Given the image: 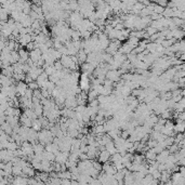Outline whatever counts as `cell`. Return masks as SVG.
Returning <instances> with one entry per match:
<instances>
[{"label":"cell","mask_w":185,"mask_h":185,"mask_svg":"<svg viewBox=\"0 0 185 185\" xmlns=\"http://www.w3.org/2000/svg\"><path fill=\"white\" fill-rule=\"evenodd\" d=\"M15 88H16V94L22 96V95H24V93H25L26 89H27L28 87H27V83H26L25 81L21 80V81H18V83L15 85Z\"/></svg>","instance_id":"cell-1"},{"label":"cell","mask_w":185,"mask_h":185,"mask_svg":"<svg viewBox=\"0 0 185 185\" xmlns=\"http://www.w3.org/2000/svg\"><path fill=\"white\" fill-rule=\"evenodd\" d=\"M97 157H99V161H100L101 164H104V162H106V161L109 160L110 154L108 153L106 150H100Z\"/></svg>","instance_id":"cell-2"},{"label":"cell","mask_w":185,"mask_h":185,"mask_svg":"<svg viewBox=\"0 0 185 185\" xmlns=\"http://www.w3.org/2000/svg\"><path fill=\"white\" fill-rule=\"evenodd\" d=\"M76 57H77V60H78L79 64H82V63H85V60H87V53H85L82 49H80V50L77 52V54H76Z\"/></svg>","instance_id":"cell-3"},{"label":"cell","mask_w":185,"mask_h":185,"mask_svg":"<svg viewBox=\"0 0 185 185\" xmlns=\"http://www.w3.org/2000/svg\"><path fill=\"white\" fill-rule=\"evenodd\" d=\"M32 128L37 132L40 131V130L42 129V124H41V121L39 120V118H37V119L32 121Z\"/></svg>","instance_id":"cell-4"},{"label":"cell","mask_w":185,"mask_h":185,"mask_svg":"<svg viewBox=\"0 0 185 185\" xmlns=\"http://www.w3.org/2000/svg\"><path fill=\"white\" fill-rule=\"evenodd\" d=\"M146 34H147V35L148 36H152L153 35V34H155V32H157V29L156 28H154V27H152V26H150V27H146Z\"/></svg>","instance_id":"cell-5"}]
</instances>
